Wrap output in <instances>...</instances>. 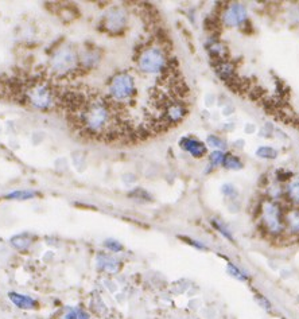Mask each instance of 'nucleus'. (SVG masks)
<instances>
[{"label": "nucleus", "instance_id": "obj_1", "mask_svg": "<svg viewBox=\"0 0 299 319\" xmlns=\"http://www.w3.org/2000/svg\"><path fill=\"white\" fill-rule=\"evenodd\" d=\"M23 100L33 108L50 111L57 101L54 88L46 81H33L23 90Z\"/></svg>", "mask_w": 299, "mask_h": 319}, {"label": "nucleus", "instance_id": "obj_2", "mask_svg": "<svg viewBox=\"0 0 299 319\" xmlns=\"http://www.w3.org/2000/svg\"><path fill=\"white\" fill-rule=\"evenodd\" d=\"M137 69L142 73L155 76V74L166 73L169 68V58L163 47L159 46H148L140 50L136 58Z\"/></svg>", "mask_w": 299, "mask_h": 319}, {"label": "nucleus", "instance_id": "obj_3", "mask_svg": "<svg viewBox=\"0 0 299 319\" xmlns=\"http://www.w3.org/2000/svg\"><path fill=\"white\" fill-rule=\"evenodd\" d=\"M79 64L80 61L77 51L70 46L57 49L50 58V69L58 77H65V76L74 73L79 69Z\"/></svg>", "mask_w": 299, "mask_h": 319}, {"label": "nucleus", "instance_id": "obj_4", "mask_svg": "<svg viewBox=\"0 0 299 319\" xmlns=\"http://www.w3.org/2000/svg\"><path fill=\"white\" fill-rule=\"evenodd\" d=\"M261 218L267 232L279 235L285 231V213L276 202L264 201L261 206Z\"/></svg>", "mask_w": 299, "mask_h": 319}, {"label": "nucleus", "instance_id": "obj_5", "mask_svg": "<svg viewBox=\"0 0 299 319\" xmlns=\"http://www.w3.org/2000/svg\"><path fill=\"white\" fill-rule=\"evenodd\" d=\"M126 23H127V15L122 8H113L104 18L105 29L112 31V33L120 31L126 26Z\"/></svg>", "mask_w": 299, "mask_h": 319}, {"label": "nucleus", "instance_id": "obj_6", "mask_svg": "<svg viewBox=\"0 0 299 319\" xmlns=\"http://www.w3.org/2000/svg\"><path fill=\"white\" fill-rule=\"evenodd\" d=\"M247 19V10L244 5L233 4L228 7V10L222 15V22L224 25L229 26V27H235V26H240L244 23Z\"/></svg>", "mask_w": 299, "mask_h": 319}, {"label": "nucleus", "instance_id": "obj_7", "mask_svg": "<svg viewBox=\"0 0 299 319\" xmlns=\"http://www.w3.org/2000/svg\"><path fill=\"white\" fill-rule=\"evenodd\" d=\"M181 148H183L186 153H189L190 155H193L194 158H201L206 154V146L200 140H197L194 138H183L179 142Z\"/></svg>", "mask_w": 299, "mask_h": 319}, {"label": "nucleus", "instance_id": "obj_8", "mask_svg": "<svg viewBox=\"0 0 299 319\" xmlns=\"http://www.w3.org/2000/svg\"><path fill=\"white\" fill-rule=\"evenodd\" d=\"M8 299L14 303L18 309L22 310H35L38 309V302L33 298H30L29 295L19 294V292H15L11 291L8 292Z\"/></svg>", "mask_w": 299, "mask_h": 319}, {"label": "nucleus", "instance_id": "obj_9", "mask_svg": "<svg viewBox=\"0 0 299 319\" xmlns=\"http://www.w3.org/2000/svg\"><path fill=\"white\" fill-rule=\"evenodd\" d=\"M96 261H97V267L100 271H105V272H109V274H116L120 270V261L116 257L107 255V253L97 255Z\"/></svg>", "mask_w": 299, "mask_h": 319}, {"label": "nucleus", "instance_id": "obj_10", "mask_svg": "<svg viewBox=\"0 0 299 319\" xmlns=\"http://www.w3.org/2000/svg\"><path fill=\"white\" fill-rule=\"evenodd\" d=\"M34 241H33V236L30 233H22V235H16L10 240V244L14 246L15 249L18 250H27L31 246Z\"/></svg>", "mask_w": 299, "mask_h": 319}, {"label": "nucleus", "instance_id": "obj_11", "mask_svg": "<svg viewBox=\"0 0 299 319\" xmlns=\"http://www.w3.org/2000/svg\"><path fill=\"white\" fill-rule=\"evenodd\" d=\"M286 226L291 233H299V210L294 209L285 213V228Z\"/></svg>", "mask_w": 299, "mask_h": 319}, {"label": "nucleus", "instance_id": "obj_12", "mask_svg": "<svg viewBox=\"0 0 299 319\" xmlns=\"http://www.w3.org/2000/svg\"><path fill=\"white\" fill-rule=\"evenodd\" d=\"M286 194L294 203H299V178H294L286 187Z\"/></svg>", "mask_w": 299, "mask_h": 319}, {"label": "nucleus", "instance_id": "obj_13", "mask_svg": "<svg viewBox=\"0 0 299 319\" xmlns=\"http://www.w3.org/2000/svg\"><path fill=\"white\" fill-rule=\"evenodd\" d=\"M226 168H229V170H240L243 168V163L235 155H225L224 158V163H222Z\"/></svg>", "mask_w": 299, "mask_h": 319}, {"label": "nucleus", "instance_id": "obj_14", "mask_svg": "<svg viewBox=\"0 0 299 319\" xmlns=\"http://www.w3.org/2000/svg\"><path fill=\"white\" fill-rule=\"evenodd\" d=\"M35 196V193L33 192H26V190H23V192H14L11 193V194H8L7 196V198L8 199H22V201H25V199H31L33 197Z\"/></svg>", "mask_w": 299, "mask_h": 319}, {"label": "nucleus", "instance_id": "obj_15", "mask_svg": "<svg viewBox=\"0 0 299 319\" xmlns=\"http://www.w3.org/2000/svg\"><path fill=\"white\" fill-rule=\"evenodd\" d=\"M256 154H257V157L264 158V159H275L276 158V151L271 147H260Z\"/></svg>", "mask_w": 299, "mask_h": 319}, {"label": "nucleus", "instance_id": "obj_16", "mask_svg": "<svg viewBox=\"0 0 299 319\" xmlns=\"http://www.w3.org/2000/svg\"><path fill=\"white\" fill-rule=\"evenodd\" d=\"M228 272H229L233 278H236L237 280H240V281H247V279H248V278L245 276V274H243V272H241L236 265L231 264V263L228 264Z\"/></svg>", "mask_w": 299, "mask_h": 319}, {"label": "nucleus", "instance_id": "obj_17", "mask_svg": "<svg viewBox=\"0 0 299 319\" xmlns=\"http://www.w3.org/2000/svg\"><path fill=\"white\" fill-rule=\"evenodd\" d=\"M104 246L109 249L111 252H115V253H118V252H122L123 250V245L116 240H112V239H109V240H105L104 242Z\"/></svg>", "mask_w": 299, "mask_h": 319}, {"label": "nucleus", "instance_id": "obj_18", "mask_svg": "<svg viewBox=\"0 0 299 319\" xmlns=\"http://www.w3.org/2000/svg\"><path fill=\"white\" fill-rule=\"evenodd\" d=\"M224 158H225V154L222 151H214L211 154V163L212 164H221V163H224Z\"/></svg>", "mask_w": 299, "mask_h": 319}, {"label": "nucleus", "instance_id": "obj_19", "mask_svg": "<svg viewBox=\"0 0 299 319\" xmlns=\"http://www.w3.org/2000/svg\"><path fill=\"white\" fill-rule=\"evenodd\" d=\"M213 225L216 226L217 228V231L220 232L221 235H222V236L224 237H226V239H228V240H231V241H235V239H233V236H232L231 233H229V232H228V229H226L225 226L224 225H220V224H218V222H213Z\"/></svg>", "mask_w": 299, "mask_h": 319}, {"label": "nucleus", "instance_id": "obj_20", "mask_svg": "<svg viewBox=\"0 0 299 319\" xmlns=\"http://www.w3.org/2000/svg\"><path fill=\"white\" fill-rule=\"evenodd\" d=\"M208 142H209V144H211V146H213V147H218V148L224 147V144H222V140L217 138V136H214V135H212V136H209V138H208Z\"/></svg>", "mask_w": 299, "mask_h": 319}, {"label": "nucleus", "instance_id": "obj_21", "mask_svg": "<svg viewBox=\"0 0 299 319\" xmlns=\"http://www.w3.org/2000/svg\"><path fill=\"white\" fill-rule=\"evenodd\" d=\"M186 240L187 244H191L193 246H196L197 249H206V246L202 244V242H198V241L196 240H191V239H185Z\"/></svg>", "mask_w": 299, "mask_h": 319}, {"label": "nucleus", "instance_id": "obj_22", "mask_svg": "<svg viewBox=\"0 0 299 319\" xmlns=\"http://www.w3.org/2000/svg\"><path fill=\"white\" fill-rule=\"evenodd\" d=\"M64 319H79V317H77V311H76V310H69V313L65 315Z\"/></svg>", "mask_w": 299, "mask_h": 319}, {"label": "nucleus", "instance_id": "obj_23", "mask_svg": "<svg viewBox=\"0 0 299 319\" xmlns=\"http://www.w3.org/2000/svg\"><path fill=\"white\" fill-rule=\"evenodd\" d=\"M77 317H79V319H90L88 313H85L84 310H79L77 311Z\"/></svg>", "mask_w": 299, "mask_h": 319}]
</instances>
